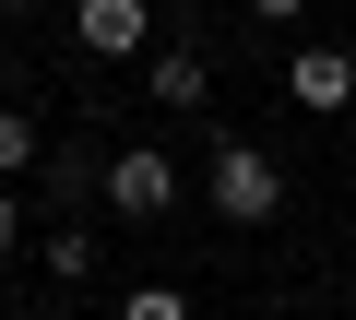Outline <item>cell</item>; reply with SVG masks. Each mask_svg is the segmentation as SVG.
I'll list each match as a JSON object with an SVG mask.
<instances>
[{"label": "cell", "mask_w": 356, "mask_h": 320, "mask_svg": "<svg viewBox=\"0 0 356 320\" xmlns=\"http://www.w3.org/2000/svg\"><path fill=\"white\" fill-rule=\"evenodd\" d=\"M297 12H309V0H250V24H273V36H285Z\"/></svg>", "instance_id": "cell-10"}, {"label": "cell", "mask_w": 356, "mask_h": 320, "mask_svg": "<svg viewBox=\"0 0 356 320\" xmlns=\"http://www.w3.org/2000/svg\"><path fill=\"white\" fill-rule=\"evenodd\" d=\"M13 249H24V190L0 178V261H13Z\"/></svg>", "instance_id": "cell-9"}, {"label": "cell", "mask_w": 356, "mask_h": 320, "mask_svg": "<svg viewBox=\"0 0 356 320\" xmlns=\"http://www.w3.org/2000/svg\"><path fill=\"white\" fill-rule=\"evenodd\" d=\"M36 167H48V130L24 107H0V178H36Z\"/></svg>", "instance_id": "cell-7"}, {"label": "cell", "mask_w": 356, "mask_h": 320, "mask_svg": "<svg viewBox=\"0 0 356 320\" xmlns=\"http://www.w3.org/2000/svg\"><path fill=\"white\" fill-rule=\"evenodd\" d=\"M36 261H48V285H95V226H48Z\"/></svg>", "instance_id": "cell-6"}, {"label": "cell", "mask_w": 356, "mask_h": 320, "mask_svg": "<svg viewBox=\"0 0 356 320\" xmlns=\"http://www.w3.org/2000/svg\"><path fill=\"white\" fill-rule=\"evenodd\" d=\"M119 320H191V285H131Z\"/></svg>", "instance_id": "cell-8"}, {"label": "cell", "mask_w": 356, "mask_h": 320, "mask_svg": "<svg viewBox=\"0 0 356 320\" xmlns=\"http://www.w3.org/2000/svg\"><path fill=\"white\" fill-rule=\"evenodd\" d=\"M72 48L83 60H143L154 48V0H72Z\"/></svg>", "instance_id": "cell-3"}, {"label": "cell", "mask_w": 356, "mask_h": 320, "mask_svg": "<svg viewBox=\"0 0 356 320\" xmlns=\"http://www.w3.org/2000/svg\"><path fill=\"white\" fill-rule=\"evenodd\" d=\"M95 202H107L119 226H166L178 202H191V178H178L154 142H131V154H107V167H95Z\"/></svg>", "instance_id": "cell-2"}, {"label": "cell", "mask_w": 356, "mask_h": 320, "mask_svg": "<svg viewBox=\"0 0 356 320\" xmlns=\"http://www.w3.org/2000/svg\"><path fill=\"white\" fill-rule=\"evenodd\" d=\"M0 12H24V0H0Z\"/></svg>", "instance_id": "cell-11"}, {"label": "cell", "mask_w": 356, "mask_h": 320, "mask_svg": "<svg viewBox=\"0 0 356 320\" xmlns=\"http://www.w3.org/2000/svg\"><path fill=\"white\" fill-rule=\"evenodd\" d=\"M202 202H214L226 226H273V214H285V167H273L261 142L226 130V142H214V167H202Z\"/></svg>", "instance_id": "cell-1"}, {"label": "cell", "mask_w": 356, "mask_h": 320, "mask_svg": "<svg viewBox=\"0 0 356 320\" xmlns=\"http://www.w3.org/2000/svg\"><path fill=\"white\" fill-rule=\"evenodd\" d=\"M143 95H166V107H202V95H214V60H202V48H154Z\"/></svg>", "instance_id": "cell-5"}, {"label": "cell", "mask_w": 356, "mask_h": 320, "mask_svg": "<svg viewBox=\"0 0 356 320\" xmlns=\"http://www.w3.org/2000/svg\"><path fill=\"white\" fill-rule=\"evenodd\" d=\"M285 107L344 119V107H356V48H297V60H285Z\"/></svg>", "instance_id": "cell-4"}]
</instances>
